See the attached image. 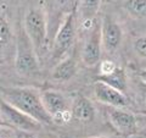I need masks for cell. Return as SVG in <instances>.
<instances>
[{
	"instance_id": "6da1fadb",
	"label": "cell",
	"mask_w": 146,
	"mask_h": 138,
	"mask_svg": "<svg viewBox=\"0 0 146 138\" xmlns=\"http://www.w3.org/2000/svg\"><path fill=\"white\" fill-rule=\"evenodd\" d=\"M0 92L4 100L20 109L28 116L33 117L42 125L54 123L51 115L44 108L42 94H39L38 90L27 87H0Z\"/></svg>"
},
{
	"instance_id": "7a4b0ae2",
	"label": "cell",
	"mask_w": 146,
	"mask_h": 138,
	"mask_svg": "<svg viewBox=\"0 0 146 138\" xmlns=\"http://www.w3.org/2000/svg\"><path fill=\"white\" fill-rule=\"evenodd\" d=\"M15 66L21 75H34L39 71V62L36 58V48L22 26L18 28L16 38Z\"/></svg>"
},
{
	"instance_id": "3957f363",
	"label": "cell",
	"mask_w": 146,
	"mask_h": 138,
	"mask_svg": "<svg viewBox=\"0 0 146 138\" xmlns=\"http://www.w3.org/2000/svg\"><path fill=\"white\" fill-rule=\"evenodd\" d=\"M0 121L6 126L18 128L26 132H35L40 130V126H42L40 122L28 116L20 109L15 108L3 98H0Z\"/></svg>"
},
{
	"instance_id": "277c9868",
	"label": "cell",
	"mask_w": 146,
	"mask_h": 138,
	"mask_svg": "<svg viewBox=\"0 0 146 138\" xmlns=\"http://www.w3.org/2000/svg\"><path fill=\"white\" fill-rule=\"evenodd\" d=\"M42 102L46 111L51 115L54 123L63 125L73 119L70 104L60 92L44 90L42 93Z\"/></svg>"
},
{
	"instance_id": "5b68a950",
	"label": "cell",
	"mask_w": 146,
	"mask_h": 138,
	"mask_svg": "<svg viewBox=\"0 0 146 138\" xmlns=\"http://www.w3.org/2000/svg\"><path fill=\"white\" fill-rule=\"evenodd\" d=\"M23 27L36 50H39L46 38V18L44 12L40 9H31L25 16Z\"/></svg>"
},
{
	"instance_id": "8992f818",
	"label": "cell",
	"mask_w": 146,
	"mask_h": 138,
	"mask_svg": "<svg viewBox=\"0 0 146 138\" xmlns=\"http://www.w3.org/2000/svg\"><path fill=\"white\" fill-rule=\"evenodd\" d=\"M76 37V12L72 11L57 31L52 47V59H60L71 49Z\"/></svg>"
},
{
	"instance_id": "52a82bcc",
	"label": "cell",
	"mask_w": 146,
	"mask_h": 138,
	"mask_svg": "<svg viewBox=\"0 0 146 138\" xmlns=\"http://www.w3.org/2000/svg\"><path fill=\"white\" fill-rule=\"evenodd\" d=\"M107 119L112 127L119 133L121 136L129 137L135 135L138 130V122L134 114L127 111L123 108H112L107 109Z\"/></svg>"
},
{
	"instance_id": "ba28073f",
	"label": "cell",
	"mask_w": 146,
	"mask_h": 138,
	"mask_svg": "<svg viewBox=\"0 0 146 138\" xmlns=\"http://www.w3.org/2000/svg\"><path fill=\"white\" fill-rule=\"evenodd\" d=\"M123 38L122 27L113 20L111 16L106 15L101 22V39L102 48L108 54H113L119 48Z\"/></svg>"
},
{
	"instance_id": "9c48e42d",
	"label": "cell",
	"mask_w": 146,
	"mask_h": 138,
	"mask_svg": "<svg viewBox=\"0 0 146 138\" xmlns=\"http://www.w3.org/2000/svg\"><path fill=\"white\" fill-rule=\"evenodd\" d=\"M94 96L98 102L112 108H124L129 104L123 92L100 81H95L94 83Z\"/></svg>"
},
{
	"instance_id": "30bf717a",
	"label": "cell",
	"mask_w": 146,
	"mask_h": 138,
	"mask_svg": "<svg viewBox=\"0 0 146 138\" xmlns=\"http://www.w3.org/2000/svg\"><path fill=\"white\" fill-rule=\"evenodd\" d=\"M101 50H102V39H101V25L94 27L91 34L86 39L82 52V60L84 65L91 67L95 66L101 60Z\"/></svg>"
},
{
	"instance_id": "8fae6325",
	"label": "cell",
	"mask_w": 146,
	"mask_h": 138,
	"mask_svg": "<svg viewBox=\"0 0 146 138\" xmlns=\"http://www.w3.org/2000/svg\"><path fill=\"white\" fill-rule=\"evenodd\" d=\"M72 116L82 122H90L95 119V108L84 95H77L71 105Z\"/></svg>"
},
{
	"instance_id": "7c38bea8",
	"label": "cell",
	"mask_w": 146,
	"mask_h": 138,
	"mask_svg": "<svg viewBox=\"0 0 146 138\" xmlns=\"http://www.w3.org/2000/svg\"><path fill=\"white\" fill-rule=\"evenodd\" d=\"M77 73V64L74 59L72 58H66L55 66L52 71V80L57 82H67L72 80L74 75Z\"/></svg>"
},
{
	"instance_id": "4fadbf2b",
	"label": "cell",
	"mask_w": 146,
	"mask_h": 138,
	"mask_svg": "<svg viewBox=\"0 0 146 138\" xmlns=\"http://www.w3.org/2000/svg\"><path fill=\"white\" fill-rule=\"evenodd\" d=\"M96 80L95 81H100V82H104L108 86L113 87L121 92H124L127 90V76H125V72L122 67H118L113 72L108 73V75H98Z\"/></svg>"
},
{
	"instance_id": "5bb4252c",
	"label": "cell",
	"mask_w": 146,
	"mask_h": 138,
	"mask_svg": "<svg viewBox=\"0 0 146 138\" xmlns=\"http://www.w3.org/2000/svg\"><path fill=\"white\" fill-rule=\"evenodd\" d=\"M101 0H78V10L85 26L93 22L100 9Z\"/></svg>"
},
{
	"instance_id": "9a60e30c",
	"label": "cell",
	"mask_w": 146,
	"mask_h": 138,
	"mask_svg": "<svg viewBox=\"0 0 146 138\" xmlns=\"http://www.w3.org/2000/svg\"><path fill=\"white\" fill-rule=\"evenodd\" d=\"M124 9L131 17L146 18V0H125Z\"/></svg>"
},
{
	"instance_id": "2e32d148",
	"label": "cell",
	"mask_w": 146,
	"mask_h": 138,
	"mask_svg": "<svg viewBox=\"0 0 146 138\" xmlns=\"http://www.w3.org/2000/svg\"><path fill=\"white\" fill-rule=\"evenodd\" d=\"M10 39H11V29L10 26H9V22L5 17L0 15V53L4 50V48L7 47Z\"/></svg>"
},
{
	"instance_id": "e0dca14e",
	"label": "cell",
	"mask_w": 146,
	"mask_h": 138,
	"mask_svg": "<svg viewBox=\"0 0 146 138\" xmlns=\"http://www.w3.org/2000/svg\"><path fill=\"white\" fill-rule=\"evenodd\" d=\"M134 50L139 56L146 59V36L139 37L134 42Z\"/></svg>"
},
{
	"instance_id": "ac0fdd59",
	"label": "cell",
	"mask_w": 146,
	"mask_h": 138,
	"mask_svg": "<svg viewBox=\"0 0 146 138\" xmlns=\"http://www.w3.org/2000/svg\"><path fill=\"white\" fill-rule=\"evenodd\" d=\"M117 68V65L111 60H104L100 65V75H108Z\"/></svg>"
},
{
	"instance_id": "d6986e66",
	"label": "cell",
	"mask_w": 146,
	"mask_h": 138,
	"mask_svg": "<svg viewBox=\"0 0 146 138\" xmlns=\"http://www.w3.org/2000/svg\"><path fill=\"white\" fill-rule=\"evenodd\" d=\"M139 76H140V80L143 81V83L146 84V70H141L139 72Z\"/></svg>"
},
{
	"instance_id": "ffe728a7",
	"label": "cell",
	"mask_w": 146,
	"mask_h": 138,
	"mask_svg": "<svg viewBox=\"0 0 146 138\" xmlns=\"http://www.w3.org/2000/svg\"><path fill=\"white\" fill-rule=\"evenodd\" d=\"M144 88H143V92H144V96H145V99H146V84L143 86Z\"/></svg>"
},
{
	"instance_id": "44dd1931",
	"label": "cell",
	"mask_w": 146,
	"mask_h": 138,
	"mask_svg": "<svg viewBox=\"0 0 146 138\" xmlns=\"http://www.w3.org/2000/svg\"><path fill=\"white\" fill-rule=\"evenodd\" d=\"M143 138H146V128L143 131Z\"/></svg>"
},
{
	"instance_id": "7402d4cb",
	"label": "cell",
	"mask_w": 146,
	"mask_h": 138,
	"mask_svg": "<svg viewBox=\"0 0 146 138\" xmlns=\"http://www.w3.org/2000/svg\"><path fill=\"white\" fill-rule=\"evenodd\" d=\"M91 138H93V137H91ZM96 138H107V137H96Z\"/></svg>"
}]
</instances>
